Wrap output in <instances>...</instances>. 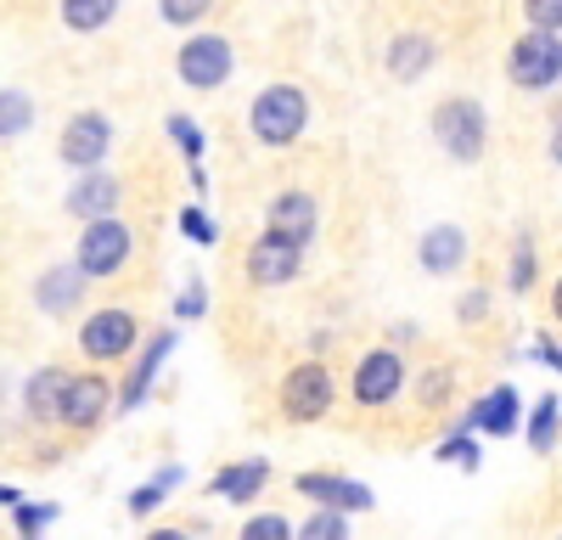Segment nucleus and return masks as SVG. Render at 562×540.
Returning <instances> with one entry per match:
<instances>
[{
	"label": "nucleus",
	"instance_id": "1",
	"mask_svg": "<svg viewBox=\"0 0 562 540\" xmlns=\"http://www.w3.org/2000/svg\"><path fill=\"white\" fill-rule=\"evenodd\" d=\"M304 124H310V97L299 85H265L248 108V130L259 147H293Z\"/></svg>",
	"mask_w": 562,
	"mask_h": 540
},
{
	"label": "nucleus",
	"instance_id": "2",
	"mask_svg": "<svg viewBox=\"0 0 562 540\" xmlns=\"http://www.w3.org/2000/svg\"><path fill=\"white\" fill-rule=\"evenodd\" d=\"M428 124H434V142H439L456 164H479L484 147H490V119H484V108H479L473 97H445Z\"/></svg>",
	"mask_w": 562,
	"mask_h": 540
},
{
	"label": "nucleus",
	"instance_id": "3",
	"mask_svg": "<svg viewBox=\"0 0 562 540\" xmlns=\"http://www.w3.org/2000/svg\"><path fill=\"white\" fill-rule=\"evenodd\" d=\"M74 265L85 270V282H108V277H119V270L130 265V225L119 220V209L85 220Z\"/></svg>",
	"mask_w": 562,
	"mask_h": 540
},
{
	"label": "nucleus",
	"instance_id": "4",
	"mask_svg": "<svg viewBox=\"0 0 562 540\" xmlns=\"http://www.w3.org/2000/svg\"><path fill=\"white\" fill-rule=\"evenodd\" d=\"M333 400H338V383L321 360H304V367H293L281 378V417L288 423H321L333 412Z\"/></svg>",
	"mask_w": 562,
	"mask_h": 540
},
{
	"label": "nucleus",
	"instance_id": "5",
	"mask_svg": "<svg viewBox=\"0 0 562 540\" xmlns=\"http://www.w3.org/2000/svg\"><path fill=\"white\" fill-rule=\"evenodd\" d=\"M506 74H512V85H524V90H557V79H562V40H557V29H529L518 45H512Z\"/></svg>",
	"mask_w": 562,
	"mask_h": 540
},
{
	"label": "nucleus",
	"instance_id": "6",
	"mask_svg": "<svg viewBox=\"0 0 562 540\" xmlns=\"http://www.w3.org/2000/svg\"><path fill=\"white\" fill-rule=\"evenodd\" d=\"M231 68H237V52H231L225 34H192V40H180V52H175V74L192 90H220L231 79Z\"/></svg>",
	"mask_w": 562,
	"mask_h": 540
},
{
	"label": "nucleus",
	"instance_id": "7",
	"mask_svg": "<svg viewBox=\"0 0 562 540\" xmlns=\"http://www.w3.org/2000/svg\"><path fill=\"white\" fill-rule=\"evenodd\" d=\"M108 147H113V119L108 113H74L68 130L57 135V158L68 169H102Z\"/></svg>",
	"mask_w": 562,
	"mask_h": 540
},
{
	"label": "nucleus",
	"instance_id": "8",
	"mask_svg": "<svg viewBox=\"0 0 562 540\" xmlns=\"http://www.w3.org/2000/svg\"><path fill=\"white\" fill-rule=\"evenodd\" d=\"M135 338H140L135 315L119 310V304H113V310H97V315L79 327V349H85L90 360H102V367H108V360H124V355L135 349Z\"/></svg>",
	"mask_w": 562,
	"mask_h": 540
},
{
	"label": "nucleus",
	"instance_id": "9",
	"mask_svg": "<svg viewBox=\"0 0 562 540\" xmlns=\"http://www.w3.org/2000/svg\"><path fill=\"white\" fill-rule=\"evenodd\" d=\"M299 270H304V248L288 243L281 232H265L248 248V282L254 288H288V282H299Z\"/></svg>",
	"mask_w": 562,
	"mask_h": 540
},
{
	"label": "nucleus",
	"instance_id": "10",
	"mask_svg": "<svg viewBox=\"0 0 562 540\" xmlns=\"http://www.w3.org/2000/svg\"><path fill=\"white\" fill-rule=\"evenodd\" d=\"M113 412V389H108V378H97V372H85V378H68V389H63V405H57V423L63 428H97L102 417Z\"/></svg>",
	"mask_w": 562,
	"mask_h": 540
},
{
	"label": "nucleus",
	"instance_id": "11",
	"mask_svg": "<svg viewBox=\"0 0 562 540\" xmlns=\"http://www.w3.org/2000/svg\"><path fill=\"white\" fill-rule=\"evenodd\" d=\"M400 383H405V360H400V349H371V355H360V367H355V400L366 405H389L394 394H400Z\"/></svg>",
	"mask_w": 562,
	"mask_h": 540
},
{
	"label": "nucleus",
	"instance_id": "12",
	"mask_svg": "<svg viewBox=\"0 0 562 540\" xmlns=\"http://www.w3.org/2000/svg\"><path fill=\"white\" fill-rule=\"evenodd\" d=\"M293 490L315 507H338V513H371V490L360 479H344V473H299Z\"/></svg>",
	"mask_w": 562,
	"mask_h": 540
},
{
	"label": "nucleus",
	"instance_id": "13",
	"mask_svg": "<svg viewBox=\"0 0 562 540\" xmlns=\"http://www.w3.org/2000/svg\"><path fill=\"white\" fill-rule=\"evenodd\" d=\"M265 220H270V232H281V237L299 243V248H310V237L321 232V209H315L310 192H281V198H270Z\"/></svg>",
	"mask_w": 562,
	"mask_h": 540
},
{
	"label": "nucleus",
	"instance_id": "14",
	"mask_svg": "<svg viewBox=\"0 0 562 540\" xmlns=\"http://www.w3.org/2000/svg\"><path fill=\"white\" fill-rule=\"evenodd\" d=\"M416 259H422L428 277H450V270H461V259H467V232L461 225H428L422 243H416Z\"/></svg>",
	"mask_w": 562,
	"mask_h": 540
},
{
	"label": "nucleus",
	"instance_id": "15",
	"mask_svg": "<svg viewBox=\"0 0 562 540\" xmlns=\"http://www.w3.org/2000/svg\"><path fill=\"white\" fill-rule=\"evenodd\" d=\"M79 299H85V270L79 265H57L34 282V304L45 315H68V310H79Z\"/></svg>",
	"mask_w": 562,
	"mask_h": 540
},
{
	"label": "nucleus",
	"instance_id": "16",
	"mask_svg": "<svg viewBox=\"0 0 562 540\" xmlns=\"http://www.w3.org/2000/svg\"><path fill=\"white\" fill-rule=\"evenodd\" d=\"M119 192H124L119 175H108V169H102V175H79V187L68 192V214H74V220L113 214V209H119Z\"/></svg>",
	"mask_w": 562,
	"mask_h": 540
},
{
	"label": "nucleus",
	"instance_id": "17",
	"mask_svg": "<svg viewBox=\"0 0 562 540\" xmlns=\"http://www.w3.org/2000/svg\"><path fill=\"white\" fill-rule=\"evenodd\" d=\"M518 389L512 383H501V389H490L479 405H473V417H467V428H484V434H495V439H506L512 428H518Z\"/></svg>",
	"mask_w": 562,
	"mask_h": 540
},
{
	"label": "nucleus",
	"instance_id": "18",
	"mask_svg": "<svg viewBox=\"0 0 562 540\" xmlns=\"http://www.w3.org/2000/svg\"><path fill=\"white\" fill-rule=\"evenodd\" d=\"M265 484H270V462L248 457V462H237V468H220V473L209 479V495H220V502H254Z\"/></svg>",
	"mask_w": 562,
	"mask_h": 540
},
{
	"label": "nucleus",
	"instance_id": "19",
	"mask_svg": "<svg viewBox=\"0 0 562 540\" xmlns=\"http://www.w3.org/2000/svg\"><path fill=\"white\" fill-rule=\"evenodd\" d=\"M434 57H439L434 34H394V45H389V74H394L400 85H411V79H422V74L434 68Z\"/></svg>",
	"mask_w": 562,
	"mask_h": 540
},
{
	"label": "nucleus",
	"instance_id": "20",
	"mask_svg": "<svg viewBox=\"0 0 562 540\" xmlns=\"http://www.w3.org/2000/svg\"><path fill=\"white\" fill-rule=\"evenodd\" d=\"M169 349H175V333H158V338H153V349L135 360L130 383H124V389L113 394V405H119V412H135V405L153 394V378H158V367H164V355H169Z\"/></svg>",
	"mask_w": 562,
	"mask_h": 540
},
{
	"label": "nucleus",
	"instance_id": "21",
	"mask_svg": "<svg viewBox=\"0 0 562 540\" xmlns=\"http://www.w3.org/2000/svg\"><path fill=\"white\" fill-rule=\"evenodd\" d=\"M63 389H68V372L63 367H40L23 389V405L34 423H57V405H63Z\"/></svg>",
	"mask_w": 562,
	"mask_h": 540
},
{
	"label": "nucleus",
	"instance_id": "22",
	"mask_svg": "<svg viewBox=\"0 0 562 540\" xmlns=\"http://www.w3.org/2000/svg\"><path fill=\"white\" fill-rule=\"evenodd\" d=\"M119 18V0H63V23L74 34H102Z\"/></svg>",
	"mask_w": 562,
	"mask_h": 540
},
{
	"label": "nucleus",
	"instance_id": "23",
	"mask_svg": "<svg viewBox=\"0 0 562 540\" xmlns=\"http://www.w3.org/2000/svg\"><path fill=\"white\" fill-rule=\"evenodd\" d=\"M557 423H562V400L557 394L535 400V417H529V450L535 457H551L557 450Z\"/></svg>",
	"mask_w": 562,
	"mask_h": 540
},
{
	"label": "nucleus",
	"instance_id": "24",
	"mask_svg": "<svg viewBox=\"0 0 562 540\" xmlns=\"http://www.w3.org/2000/svg\"><path fill=\"white\" fill-rule=\"evenodd\" d=\"M34 124V97L29 90H0V142H12Z\"/></svg>",
	"mask_w": 562,
	"mask_h": 540
},
{
	"label": "nucleus",
	"instance_id": "25",
	"mask_svg": "<svg viewBox=\"0 0 562 540\" xmlns=\"http://www.w3.org/2000/svg\"><path fill=\"white\" fill-rule=\"evenodd\" d=\"M169 484H180V468H164L153 484H140V490L130 495V518H147V513H158V507H164V495H169Z\"/></svg>",
	"mask_w": 562,
	"mask_h": 540
},
{
	"label": "nucleus",
	"instance_id": "26",
	"mask_svg": "<svg viewBox=\"0 0 562 540\" xmlns=\"http://www.w3.org/2000/svg\"><path fill=\"white\" fill-rule=\"evenodd\" d=\"M158 12H164V23H175V29H192V23H203V18L214 12V0H158Z\"/></svg>",
	"mask_w": 562,
	"mask_h": 540
},
{
	"label": "nucleus",
	"instance_id": "27",
	"mask_svg": "<svg viewBox=\"0 0 562 540\" xmlns=\"http://www.w3.org/2000/svg\"><path fill=\"white\" fill-rule=\"evenodd\" d=\"M169 135H175V147H180L186 158H192V164H198V158H203V147H209V142H203V130H198L192 119H186V113H169Z\"/></svg>",
	"mask_w": 562,
	"mask_h": 540
},
{
	"label": "nucleus",
	"instance_id": "28",
	"mask_svg": "<svg viewBox=\"0 0 562 540\" xmlns=\"http://www.w3.org/2000/svg\"><path fill=\"white\" fill-rule=\"evenodd\" d=\"M175 315H180V322H203V315H209V288H203L198 277L180 288V299H175Z\"/></svg>",
	"mask_w": 562,
	"mask_h": 540
},
{
	"label": "nucleus",
	"instance_id": "29",
	"mask_svg": "<svg viewBox=\"0 0 562 540\" xmlns=\"http://www.w3.org/2000/svg\"><path fill=\"white\" fill-rule=\"evenodd\" d=\"M304 535H310V540H344V535H349V518H344L338 507H321V513L304 524Z\"/></svg>",
	"mask_w": 562,
	"mask_h": 540
},
{
	"label": "nucleus",
	"instance_id": "30",
	"mask_svg": "<svg viewBox=\"0 0 562 540\" xmlns=\"http://www.w3.org/2000/svg\"><path fill=\"white\" fill-rule=\"evenodd\" d=\"M243 535H248V540H288V535H293V524L281 518V513H259V518H248V524H243Z\"/></svg>",
	"mask_w": 562,
	"mask_h": 540
},
{
	"label": "nucleus",
	"instance_id": "31",
	"mask_svg": "<svg viewBox=\"0 0 562 540\" xmlns=\"http://www.w3.org/2000/svg\"><path fill=\"white\" fill-rule=\"evenodd\" d=\"M439 462H461L467 473H473V468H479V445H473V439H467V428H461V434H450V439L439 445Z\"/></svg>",
	"mask_w": 562,
	"mask_h": 540
},
{
	"label": "nucleus",
	"instance_id": "32",
	"mask_svg": "<svg viewBox=\"0 0 562 540\" xmlns=\"http://www.w3.org/2000/svg\"><path fill=\"white\" fill-rule=\"evenodd\" d=\"M535 282V243L518 237V254H512V293H529Z\"/></svg>",
	"mask_w": 562,
	"mask_h": 540
},
{
	"label": "nucleus",
	"instance_id": "33",
	"mask_svg": "<svg viewBox=\"0 0 562 540\" xmlns=\"http://www.w3.org/2000/svg\"><path fill=\"white\" fill-rule=\"evenodd\" d=\"M529 29H562V0H524Z\"/></svg>",
	"mask_w": 562,
	"mask_h": 540
},
{
	"label": "nucleus",
	"instance_id": "34",
	"mask_svg": "<svg viewBox=\"0 0 562 540\" xmlns=\"http://www.w3.org/2000/svg\"><path fill=\"white\" fill-rule=\"evenodd\" d=\"M180 232H186V237H192V243H203V248H209V243L220 237V232H214V225H209V214H203L198 203H192V209H180Z\"/></svg>",
	"mask_w": 562,
	"mask_h": 540
},
{
	"label": "nucleus",
	"instance_id": "35",
	"mask_svg": "<svg viewBox=\"0 0 562 540\" xmlns=\"http://www.w3.org/2000/svg\"><path fill=\"white\" fill-rule=\"evenodd\" d=\"M12 513H18V535H34V529H45L57 518V502H45V507H23V502H12Z\"/></svg>",
	"mask_w": 562,
	"mask_h": 540
},
{
	"label": "nucleus",
	"instance_id": "36",
	"mask_svg": "<svg viewBox=\"0 0 562 540\" xmlns=\"http://www.w3.org/2000/svg\"><path fill=\"white\" fill-rule=\"evenodd\" d=\"M456 315H461L467 327H484V322H490V293H484V288H473V293L461 299V310H456Z\"/></svg>",
	"mask_w": 562,
	"mask_h": 540
},
{
	"label": "nucleus",
	"instance_id": "37",
	"mask_svg": "<svg viewBox=\"0 0 562 540\" xmlns=\"http://www.w3.org/2000/svg\"><path fill=\"white\" fill-rule=\"evenodd\" d=\"M422 394H428L422 405H445V394H450V372H428V378H422Z\"/></svg>",
	"mask_w": 562,
	"mask_h": 540
},
{
	"label": "nucleus",
	"instance_id": "38",
	"mask_svg": "<svg viewBox=\"0 0 562 540\" xmlns=\"http://www.w3.org/2000/svg\"><path fill=\"white\" fill-rule=\"evenodd\" d=\"M535 360H546V367H557V338H551V333H540V344H535Z\"/></svg>",
	"mask_w": 562,
	"mask_h": 540
},
{
	"label": "nucleus",
	"instance_id": "39",
	"mask_svg": "<svg viewBox=\"0 0 562 540\" xmlns=\"http://www.w3.org/2000/svg\"><path fill=\"white\" fill-rule=\"evenodd\" d=\"M12 502H23V495H18L12 484H0V507H12Z\"/></svg>",
	"mask_w": 562,
	"mask_h": 540
}]
</instances>
